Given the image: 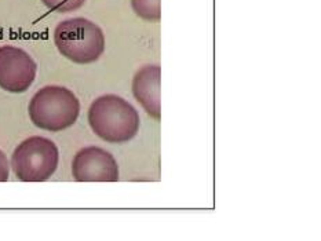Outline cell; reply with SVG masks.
Here are the masks:
<instances>
[{
  "label": "cell",
  "mask_w": 321,
  "mask_h": 241,
  "mask_svg": "<svg viewBox=\"0 0 321 241\" xmlns=\"http://www.w3.org/2000/svg\"><path fill=\"white\" fill-rule=\"evenodd\" d=\"M92 132L109 144H126L139 131V115L128 101L105 94L92 101L87 113Z\"/></svg>",
  "instance_id": "obj_1"
},
{
  "label": "cell",
  "mask_w": 321,
  "mask_h": 241,
  "mask_svg": "<svg viewBox=\"0 0 321 241\" xmlns=\"http://www.w3.org/2000/svg\"><path fill=\"white\" fill-rule=\"evenodd\" d=\"M131 7L138 17L146 21H160L161 0H131Z\"/></svg>",
  "instance_id": "obj_8"
},
{
  "label": "cell",
  "mask_w": 321,
  "mask_h": 241,
  "mask_svg": "<svg viewBox=\"0 0 321 241\" xmlns=\"http://www.w3.org/2000/svg\"><path fill=\"white\" fill-rule=\"evenodd\" d=\"M37 65L29 52L15 46L0 47V88L20 94L33 84Z\"/></svg>",
  "instance_id": "obj_5"
},
{
  "label": "cell",
  "mask_w": 321,
  "mask_h": 241,
  "mask_svg": "<svg viewBox=\"0 0 321 241\" xmlns=\"http://www.w3.org/2000/svg\"><path fill=\"white\" fill-rule=\"evenodd\" d=\"M161 68L146 65L135 73L132 79V95L153 119H161Z\"/></svg>",
  "instance_id": "obj_7"
},
{
  "label": "cell",
  "mask_w": 321,
  "mask_h": 241,
  "mask_svg": "<svg viewBox=\"0 0 321 241\" xmlns=\"http://www.w3.org/2000/svg\"><path fill=\"white\" fill-rule=\"evenodd\" d=\"M41 3L51 11L63 14V12H70L75 11V10H79L86 3V0H41Z\"/></svg>",
  "instance_id": "obj_9"
},
{
  "label": "cell",
  "mask_w": 321,
  "mask_h": 241,
  "mask_svg": "<svg viewBox=\"0 0 321 241\" xmlns=\"http://www.w3.org/2000/svg\"><path fill=\"white\" fill-rule=\"evenodd\" d=\"M58 51L79 65L95 62L105 51V34L95 22L83 17L63 19L54 29Z\"/></svg>",
  "instance_id": "obj_3"
},
{
  "label": "cell",
  "mask_w": 321,
  "mask_h": 241,
  "mask_svg": "<svg viewBox=\"0 0 321 241\" xmlns=\"http://www.w3.org/2000/svg\"><path fill=\"white\" fill-rule=\"evenodd\" d=\"M10 176V163L6 153L0 149V182L9 181Z\"/></svg>",
  "instance_id": "obj_10"
},
{
  "label": "cell",
  "mask_w": 321,
  "mask_h": 241,
  "mask_svg": "<svg viewBox=\"0 0 321 241\" xmlns=\"http://www.w3.org/2000/svg\"><path fill=\"white\" fill-rule=\"evenodd\" d=\"M72 175L77 182H117L119 165L110 152L87 146L73 157Z\"/></svg>",
  "instance_id": "obj_6"
},
{
  "label": "cell",
  "mask_w": 321,
  "mask_h": 241,
  "mask_svg": "<svg viewBox=\"0 0 321 241\" xmlns=\"http://www.w3.org/2000/svg\"><path fill=\"white\" fill-rule=\"evenodd\" d=\"M59 163L58 146L48 138L29 136L14 149L11 168L22 182H44L52 176Z\"/></svg>",
  "instance_id": "obj_4"
},
{
  "label": "cell",
  "mask_w": 321,
  "mask_h": 241,
  "mask_svg": "<svg viewBox=\"0 0 321 241\" xmlns=\"http://www.w3.org/2000/svg\"><path fill=\"white\" fill-rule=\"evenodd\" d=\"M28 113L36 127L58 132L76 123L80 115V101L66 87L46 86L30 98Z\"/></svg>",
  "instance_id": "obj_2"
}]
</instances>
